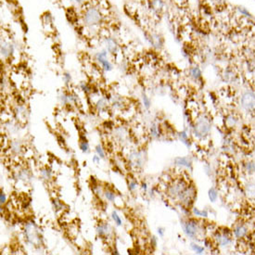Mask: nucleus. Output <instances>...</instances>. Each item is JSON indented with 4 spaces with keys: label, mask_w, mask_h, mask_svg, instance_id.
Wrapping results in <instances>:
<instances>
[{
    "label": "nucleus",
    "mask_w": 255,
    "mask_h": 255,
    "mask_svg": "<svg viewBox=\"0 0 255 255\" xmlns=\"http://www.w3.org/2000/svg\"><path fill=\"white\" fill-rule=\"evenodd\" d=\"M150 8L157 14H161L164 8L163 0H150Z\"/></svg>",
    "instance_id": "nucleus-9"
},
{
    "label": "nucleus",
    "mask_w": 255,
    "mask_h": 255,
    "mask_svg": "<svg viewBox=\"0 0 255 255\" xmlns=\"http://www.w3.org/2000/svg\"><path fill=\"white\" fill-rule=\"evenodd\" d=\"M186 184L184 182H177L175 184H174L173 186H171L169 187V194L175 198V197H177L187 187L185 186Z\"/></svg>",
    "instance_id": "nucleus-8"
},
{
    "label": "nucleus",
    "mask_w": 255,
    "mask_h": 255,
    "mask_svg": "<svg viewBox=\"0 0 255 255\" xmlns=\"http://www.w3.org/2000/svg\"><path fill=\"white\" fill-rule=\"evenodd\" d=\"M104 195L106 197V199L109 201H114L115 199V194L112 192V191H109V190H107L104 192Z\"/></svg>",
    "instance_id": "nucleus-21"
},
{
    "label": "nucleus",
    "mask_w": 255,
    "mask_h": 255,
    "mask_svg": "<svg viewBox=\"0 0 255 255\" xmlns=\"http://www.w3.org/2000/svg\"><path fill=\"white\" fill-rule=\"evenodd\" d=\"M111 217H112V219H113V221H114V223H116V224L118 225V226H121V218H120V216L117 214V212H112V213H111Z\"/></svg>",
    "instance_id": "nucleus-20"
},
{
    "label": "nucleus",
    "mask_w": 255,
    "mask_h": 255,
    "mask_svg": "<svg viewBox=\"0 0 255 255\" xmlns=\"http://www.w3.org/2000/svg\"><path fill=\"white\" fill-rule=\"evenodd\" d=\"M81 88H82V90L84 91V92H85V93H90L91 92V88H90V86L89 85H87L86 84H81Z\"/></svg>",
    "instance_id": "nucleus-29"
},
{
    "label": "nucleus",
    "mask_w": 255,
    "mask_h": 255,
    "mask_svg": "<svg viewBox=\"0 0 255 255\" xmlns=\"http://www.w3.org/2000/svg\"><path fill=\"white\" fill-rule=\"evenodd\" d=\"M209 198H210V199H211L212 201H215V200H216L217 192H216V190H215L213 187H212V188L209 190Z\"/></svg>",
    "instance_id": "nucleus-22"
},
{
    "label": "nucleus",
    "mask_w": 255,
    "mask_h": 255,
    "mask_svg": "<svg viewBox=\"0 0 255 255\" xmlns=\"http://www.w3.org/2000/svg\"><path fill=\"white\" fill-rule=\"evenodd\" d=\"M14 52V46L13 44L9 40H2L1 41V56L2 58L8 59L10 56H12Z\"/></svg>",
    "instance_id": "nucleus-6"
},
{
    "label": "nucleus",
    "mask_w": 255,
    "mask_h": 255,
    "mask_svg": "<svg viewBox=\"0 0 255 255\" xmlns=\"http://www.w3.org/2000/svg\"><path fill=\"white\" fill-rule=\"evenodd\" d=\"M179 137H180L181 140H182V141H183L184 143H187V134H186L185 132H182V133H180Z\"/></svg>",
    "instance_id": "nucleus-32"
},
{
    "label": "nucleus",
    "mask_w": 255,
    "mask_h": 255,
    "mask_svg": "<svg viewBox=\"0 0 255 255\" xmlns=\"http://www.w3.org/2000/svg\"><path fill=\"white\" fill-rule=\"evenodd\" d=\"M138 187V182L137 181H132L129 183V186H128V188L131 190V191H134Z\"/></svg>",
    "instance_id": "nucleus-30"
},
{
    "label": "nucleus",
    "mask_w": 255,
    "mask_h": 255,
    "mask_svg": "<svg viewBox=\"0 0 255 255\" xmlns=\"http://www.w3.org/2000/svg\"><path fill=\"white\" fill-rule=\"evenodd\" d=\"M104 38V44L106 46V50L110 54H116L119 51V43L115 37L108 35Z\"/></svg>",
    "instance_id": "nucleus-5"
},
{
    "label": "nucleus",
    "mask_w": 255,
    "mask_h": 255,
    "mask_svg": "<svg viewBox=\"0 0 255 255\" xmlns=\"http://www.w3.org/2000/svg\"><path fill=\"white\" fill-rule=\"evenodd\" d=\"M234 233H235L236 237H237V238H242V237L246 236V235H247V233H248V228H247L246 225L240 224H238V225H236V226L235 227Z\"/></svg>",
    "instance_id": "nucleus-12"
},
{
    "label": "nucleus",
    "mask_w": 255,
    "mask_h": 255,
    "mask_svg": "<svg viewBox=\"0 0 255 255\" xmlns=\"http://www.w3.org/2000/svg\"><path fill=\"white\" fill-rule=\"evenodd\" d=\"M143 103H144V106L149 109L150 107V104H151V101L150 99L149 98V97L147 95H143Z\"/></svg>",
    "instance_id": "nucleus-24"
},
{
    "label": "nucleus",
    "mask_w": 255,
    "mask_h": 255,
    "mask_svg": "<svg viewBox=\"0 0 255 255\" xmlns=\"http://www.w3.org/2000/svg\"><path fill=\"white\" fill-rule=\"evenodd\" d=\"M99 63L102 66V69L106 72H110L112 70V64L110 63V61L108 60V58L102 60L101 61H99Z\"/></svg>",
    "instance_id": "nucleus-16"
},
{
    "label": "nucleus",
    "mask_w": 255,
    "mask_h": 255,
    "mask_svg": "<svg viewBox=\"0 0 255 255\" xmlns=\"http://www.w3.org/2000/svg\"><path fill=\"white\" fill-rule=\"evenodd\" d=\"M236 10H237V12L240 14V17L241 18H245V19H249V18H251L252 16H251V14H250V12L248 10H246L245 8H243V7H237L236 8Z\"/></svg>",
    "instance_id": "nucleus-15"
},
{
    "label": "nucleus",
    "mask_w": 255,
    "mask_h": 255,
    "mask_svg": "<svg viewBox=\"0 0 255 255\" xmlns=\"http://www.w3.org/2000/svg\"><path fill=\"white\" fill-rule=\"evenodd\" d=\"M189 75L194 79V80H199L202 76V72L199 67H192L189 70Z\"/></svg>",
    "instance_id": "nucleus-13"
},
{
    "label": "nucleus",
    "mask_w": 255,
    "mask_h": 255,
    "mask_svg": "<svg viewBox=\"0 0 255 255\" xmlns=\"http://www.w3.org/2000/svg\"><path fill=\"white\" fill-rule=\"evenodd\" d=\"M175 2L181 7V6H184L187 3V0H175Z\"/></svg>",
    "instance_id": "nucleus-35"
},
{
    "label": "nucleus",
    "mask_w": 255,
    "mask_h": 255,
    "mask_svg": "<svg viewBox=\"0 0 255 255\" xmlns=\"http://www.w3.org/2000/svg\"><path fill=\"white\" fill-rule=\"evenodd\" d=\"M150 133H151V135H152L154 138H157V137H158L159 132H158V129H157V126H156V125H152V126H151Z\"/></svg>",
    "instance_id": "nucleus-27"
},
{
    "label": "nucleus",
    "mask_w": 255,
    "mask_h": 255,
    "mask_svg": "<svg viewBox=\"0 0 255 255\" xmlns=\"http://www.w3.org/2000/svg\"><path fill=\"white\" fill-rule=\"evenodd\" d=\"M142 188L146 191V190H147V184H145V183H144V184H142Z\"/></svg>",
    "instance_id": "nucleus-37"
},
{
    "label": "nucleus",
    "mask_w": 255,
    "mask_h": 255,
    "mask_svg": "<svg viewBox=\"0 0 255 255\" xmlns=\"http://www.w3.org/2000/svg\"><path fill=\"white\" fill-rule=\"evenodd\" d=\"M240 104L247 111H255V92L245 91L240 97Z\"/></svg>",
    "instance_id": "nucleus-2"
},
{
    "label": "nucleus",
    "mask_w": 255,
    "mask_h": 255,
    "mask_svg": "<svg viewBox=\"0 0 255 255\" xmlns=\"http://www.w3.org/2000/svg\"><path fill=\"white\" fill-rule=\"evenodd\" d=\"M191 248H192V249L195 250L197 253H202L203 250H204V249H203L202 247H199V246H198V245H196V244H191Z\"/></svg>",
    "instance_id": "nucleus-26"
},
{
    "label": "nucleus",
    "mask_w": 255,
    "mask_h": 255,
    "mask_svg": "<svg viewBox=\"0 0 255 255\" xmlns=\"http://www.w3.org/2000/svg\"><path fill=\"white\" fill-rule=\"evenodd\" d=\"M97 235L99 236H106L109 230V226L107 224H100L97 227Z\"/></svg>",
    "instance_id": "nucleus-14"
},
{
    "label": "nucleus",
    "mask_w": 255,
    "mask_h": 255,
    "mask_svg": "<svg viewBox=\"0 0 255 255\" xmlns=\"http://www.w3.org/2000/svg\"><path fill=\"white\" fill-rule=\"evenodd\" d=\"M106 107H107V101H106V99H105V98H100V99L97 101V108L99 110H102V109H104Z\"/></svg>",
    "instance_id": "nucleus-19"
},
{
    "label": "nucleus",
    "mask_w": 255,
    "mask_h": 255,
    "mask_svg": "<svg viewBox=\"0 0 255 255\" xmlns=\"http://www.w3.org/2000/svg\"><path fill=\"white\" fill-rule=\"evenodd\" d=\"M82 22L85 28L88 29H97L106 26L105 20L106 16L96 5H93L91 2H84L82 6V15H81Z\"/></svg>",
    "instance_id": "nucleus-1"
},
{
    "label": "nucleus",
    "mask_w": 255,
    "mask_h": 255,
    "mask_svg": "<svg viewBox=\"0 0 255 255\" xmlns=\"http://www.w3.org/2000/svg\"><path fill=\"white\" fill-rule=\"evenodd\" d=\"M80 149L84 153L88 152V150H89V145H88V142L85 139L81 140V142H80Z\"/></svg>",
    "instance_id": "nucleus-18"
},
{
    "label": "nucleus",
    "mask_w": 255,
    "mask_h": 255,
    "mask_svg": "<svg viewBox=\"0 0 255 255\" xmlns=\"http://www.w3.org/2000/svg\"><path fill=\"white\" fill-rule=\"evenodd\" d=\"M96 151H97V154L100 157V158H105V153H104V151H103V150H102V148H101V146L100 145H97V147H96Z\"/></svg>",
    "instance_id": "nucleus-25"
},
{
    "label": "nucleus",
    "mask_w": 255,
    "mask_h": 255,
    "mask_svg": "<svg viewBox=\"0 0 255 255\" xmlns=\"http://www.w3.org/2000/svg\"><path fill=\"white\" fill-rule=\"evenodd\" d=\"M93 162H96V163H99V162H100V157H99L97 154L95 155V156L93 157Z\"/></svg>",
    "instance_id": "nucleus-34"
},
{
    "label": "nucleus",
    "mask_w": 255,
    "mask_h": 255,
    "mask_svg": "<svg viewBox=\"0 0 255 255\" xmlns=\"http://www.w3.org/2000/svg\"><path fill=\"white\" fill-rule=\"evenodd\" d=\"M195 195V191L193 189V187H186L178 196V199L182 202V204H184L185 206H188L189 202L192 201L193 198Z\"/></svg>",
    "instance_id": "nucleus-4"
},
{
    "label": "nucleus",
    "mask_w": 255,
    "mask_h": 255,
    "mask_svg": "<svg viewBox=\"0 0 255 255\" xmlns=\"http://www.w3.org/2000/svg\"><path fill=\"white\" fill-rule=\"evenodd\" d=\"M211 130V123L205 117L199 118L195 124V135L199 138H205Z\"/></svg>",
    "instance_id": "nucleus-3"
},
{
    "label": "nucleus",
    "mask_w": 255,
    "mask_h": 255,
    "mask_svg": "<svg viewBox=\"0 0 255 255\" xmlns=\"http://www.w3.org/2000/svg\"><path fill=\"white\" fill-rule=\"evenodd\" d=\"M42 175L45 179H49L51 177V172L49 170H43L42 171Z\"/></svg>",
    "instance_id": "nucleus-28"
},
{
    "label": "nucleus",
    "mask_w": 255,
    "mask_h": 255,
    "mask_svg": "<svg viewBox=\"0 0 255 255\" xmlns=\"http://www.w3.org/2000/svg\"><path fill=\"white\" fill-rule=\"evenodd\" d=\"M42 23L43 26L46 29H51L53 30V17L50 12H46L42 16Z\"/></svg>",
    "instance_id": "nucleus-10"
},
{
    "label": "nucleus",
    "mask_w": 255,
    "mask_h": 255,
    "mask_svg": "<svg viewBox=\"0 0 255 255\" xmlns=\"http://www.w3.org/2000/svg\"><path fill=\"white\" fill-rule=\"evenodd\" d=\"M216 240L219 243L220 246H227L228 244L231 243V237L228 234L226 233H219L216 235Z\"/></svg>",
    "instance_id": "nucleus-11"
},
{
    "label": "nucleus",
    "mask_w": 255,
    "mask_h": 255,
    "mask_svg": "<svg viewBox=\"0 0 255 255\" xmlns=\"http://www.w3.org/2000/svg\"><path fill=\"white\" fill-rule=\"evenodd\" d=\"M184 230H185L186 234L188 236L194 238L197 236V234H198L199 227H198V224H197L196 222H194V221H188V222L185 223V224H184Z\"/></svg>",
    "instance_id": "nucleus-7"
},
{
    "label": "nucleus",
    "mask_w": 255,
    "mask_h": 255,
    "mask_svg": "<svg viewBox=\"0 0 255 255\" xmlns=\"http://www.w3.org/2000/svg\"><path fill=\"white\" fill-rule=\"evenodd\" d=\"M175 163L178 165H182V166H187V167H190L191 166V162L186 159V158H176L175 159Z\"/></svg>",
    "instance_id": "nucleus-17"
},
{
    "label": "nucleus",
    "mask_w": 255,
    "mask_h": 255,
    "mask_svg": "<svg viewBox=\"0 0 255 255\" xmlns=\"http://www.w3.org/2000/svg\"><path fill=\"white\" fill-rule=\"evenodd\" d=\"M193 212L196 215H198V216H204V217H206L208 215L207 212H205V211H199L198 208H194L193 209Z\"/></svg>",
    "instance_id": "nucleus-23"
},
{
    "label": "nucleus",
    "mask_w": 255,
    "mask_h": 255,
    "mask_svg": "<svg viewBox=\"0 0 255 255\" xmlns=\"http://www.w3.org/2000/svg\"><path fill=\"white\" fill-rule=\"evenodd\" d=\"M63 78H64L66 84H69V83L71 82V80H72V76H71V74H70L69 72H65V73L63 74Z\"/></svg>",
    "instance_id": "nucleus-31"
},
{
    "label": "nucleus",
    "mask_w": 255,
    "mask_h": 255,
    "mask_svg": "<svg viewBox=\"0 0 255 255\" xmlns=\"http://www.w3.org/2000/svg\"><path fill=\"white\" fill-rule=\"evenodd\" d=\"M158 233L160 234L161 236H163V229H162V228H159V229H158Z\"/></svg>",
    "instance_id": "nucleus-36"
},
{
    "label": "nucleus",
    "mask_w": 255,
    "mask_h": 255,
    "mask_svg": "<svg viewBox=\"0 0 255 255\" xmlns=\"http://www.w3.org/2000/svg\"><path fill=\"white\" fill-rule=\"evenodd\" d=\"M0 202H1V205L6 203V195L3 192H1V194H0Z\"/></svg>",
    "instance_id": "nucleus-33"
}]
</instances>
